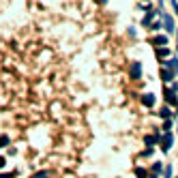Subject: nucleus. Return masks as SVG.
Masks as SVG:
<instances>
[{"label": "nucleus", "mask_w": 178, "mask_h": 178, "mask_svg": "<svg viewBox=\"0 0 178 178\" xmlns=\"http://www.w3.org/2000/svg\"><path fill=\"white\" fill-rule=\"evenodd\" d=\"M129 75H131V80H140V77H142V64H140V62H131Z\"/></svg>", "instance_id": "1"}, {"label": "nucleus", "mask_w": 178, "mask_h": 178, "mask_svg": "<svg viewBox=\"0 0 178 178\" xmlns=\"http://www.w3.org/2000/svg\"><path fill=\"white\" fill-rule=\"evenodd\" d=\"M135 174H137L140 178H146V170H144V167H137V170H135Z\"/></svg>", "instance_id": "10"}, {"label": "nucleus", "mask_w": 178, "mask_h": 178, "mask_svg": "<svg viewBox=\"0 0 178 178\" xmlns=\"http://www.w3.org/2000/svg\"><path fill=\"white\" fill-rule=\"evenodd\" d=\"M163 178H172V165H165V174Z\"/></svg>", "instance_id": "11"}, {"label": "nucleus", "mask_w": 178, "mask_h": 178, "mask_svg": "<svg viewBox=\"0 0 178 178\" xmlns=\"http://www.w3.org/2000/svg\"><path fill=\"white\" fill-rule=\"evenodd\" d=\"M150 28H152V30H159V28H161V21H152Z\"/></svg>", "instance_id": "14"}, {"label": "nucleus", "mask_w": 178, "mask_h": 178, "mask_svg": "<svg viewBox=\"0 0 178 178\" xmlns=\"http://www.w3.org/2000/svg\"><path fill=\"white\" fill-rule=\"evenodd\" d=\"M172 142H174L172 133H165V135L161 137V150H163V152H167V150L172 148Z\"/></svg>", "instance_id": "2"}, {"label": "nucleus", "mask_w": 178, "mask_h": 178, "mask_svg": "<svg viewBox=\"0 0 178 178\" xmlns=\"http://www.w3.org/2000/svg\"><path fill=\"white\" fill-rule=\"evenodd\" d=\"M165 67H172V69H174V71L178 73V60H176V58H172V60H167V62H165Z\"/></svg>", "instance_id": "8"}, {"label": "nucleus", "mask_w": 178, "mask_h": 178, "mask_svg": "<svg viewBox=\"0 0 178 178\" xmlns=\"http://www.w3.org/2000/svg\"><path fill=\"white\" fill-rule=\"evenodd\" d=\"M148 178H157V176H155V174H150V176H148Z\"/></svg>", "instance_id": "20"}, {"label": "nucleus", "mask_w": 178, "mask_h": 178, "mask_svg": "<svg viewBox=\"0 0 178 178\" xmlns=\"http://www.w3.org/2000/svg\"><path fill=\"white\" fill-rule=\"evenodd\" d=\"M144 142H146V146H152V144L157 142V137H155V135H146V140H144Z\"/></svg>", "instance_id": "9"}, {"label": "nucleus", "mask_w": 178, "mask_h": 178, "mask_svg": "<svg viewBox=\"0 0 178 178\" xmlns=\"http://www.w3.org/2000/svg\"><path fill=\"white\" fill-rule=\"evenodd\" d=\"M0 167H5V157H0Z\"/></svg>", "instance_id": "19"}, {"label": "nucleus", "mask_w": 178, "mask_h": 178, "mask_svg": "<svg viewBox=\"0 0 178 178\" xmlns=\"http://www.w3.org/2000/svg\"><path fill=\"white\" fill-rule=\"evenodd\" d=\"M142 103L148 105V107H152V105H155V94H144L142 97Z\"/></svg>", "instance_id": "5"}, {"label": "nucleus", "mask_w": 178, "mask_h": 178, "mask_svg": "<svg viewBox=\"0 0 178 178\" xmlns=\"http://www.w3.org/2000/svg\"><path fill=\"white\" fill-rule=\"evenodd\" d=\"M35 178H47V172H39V174H37Z\"/></svg>", "instance_id": "17"}, {"label": "nucleus", "mask_w": 178, "mask_h": 178, "mask_svg": "<svg viewBox=\"0 0 178 178\" xmlns=\"http://www.w3.org/2000/svg\"><path fill=\"white\" fill-rule=\"evenodd\" d=\"M9 144V137H0V146H7Z\"/></svg>", "instance_id": "16"}, {"label": "nucleus", "mask_w": 178, "mask_h": 178, "mask_svg": "<svg viewBox=\"0 0 178 178\" xmlns=\"http://www.w3.org/2000/svg\"><path fill=\"white\" fill-rule=\"evenodd\" d=\"M152 43H155L157 47H163V45H167V37L165 35H157L155 39H152Z\"/></svg>", "instance_id": "4"}, {"label": "nucleus", "mask_w": 178, "mask_h": 178, "mask_svg": "<svg viewBox=\"0 0 178 178\" xmlns=\"http://www.w3.org/2000/svg\"><path fill=\"white\" fill-rule=\"evenodd\" d=\"M161 172V163H155V165H152V174H159Z\"/></svg>", "instance_id": "13"}, {"label": "nucleus", "mask_w": 178, "mask_h": 178, "mask_svg": "<svg viewBox=\"0 0 178 178\" xmlns=\"http://www.w3.org/2000/svg\"><path fill=\"white\" fill-rule=\"evenodd\" d=\"M157 56H159V58L170 56V49H167V47H157Z\"/></svg>", "instance_id": "7"}, {"label": "nucleus", "mask_w": 178, "mask_h": 178, "mask_svg": "<svg viewBox=\"0 0 178 178\" xmlns=\"http://www.w3.org/2000/svg\"><path fill=\"white\" fill-rule=\"evenodd\" d=\"M163 129H165V133H170V129H172V120H165V122H163Z\"/></svg>", "instance_id": "12"}, {"label": "nucleus", "mask_w": 178, "mask_h": 178, "mask_svg": "<svg viewBox=\"0 0 178 178\" xmlns=\"http://www.w3.org/2000/svg\"><path fill=\"white\" fill-rule=\"evenodd\" d=\"M0 178H13V174H0Z\"/></svg>", "instance_id": "18"}, {"label": "nucleus", "mask_w": 178, "mask_h": 178, "mask_svg": "<svg viewBox=\"0 0 178 178\" xmlns=\"http://www.w3.org/2000/svg\"><path fill=\"white\" fill-rule=\"evenodd\" d=\"M161 77H163V82H172V80H174V73H172L170 69H163V71H161Z\"/></svg>", "instance_id": "6"}, {"label": "nucleus", "mask_w": 178, "mask_h": 178, "mask_svg": "<svg viewBox=\"0 0 178 178\" xmlns=\"http://www.w3.org/2000/svg\"><path fill=\"white\" fill-rule=\"evenodd\" d=\"M161 116H163V118H165V120H167V118H170V116H172V112H170V110H161Z\"/></svg>", "instance_id": "15"}, {"label": "nucleus", "mask_w": 178, "mask_h": 178, "mask_svg": "<svg viewBox=\"0 0 178 178\" xmlns=\"http://www.w3.org/2000/svg\"><path fill=\"white\" fill-rule=\"evenodd\" d=\"M99 2H101V5H105V0H99Z\"/></svg>", "instance_id": "21"}, {"label": "nucleus", "mask_w": 178, "mask_h": 178, "mask_svg": "<svg viewBox=\"0 0 178 178\" xmlns=\"http://www.w3.org/2000/svg\"><path fill=\"white\" fill-rule=\"evenodd\" d=\"M161 21H163V26H165V32H174V19H172V15L163 13Z\"/></svg>", "instance_id": "3"}]
</instances>
